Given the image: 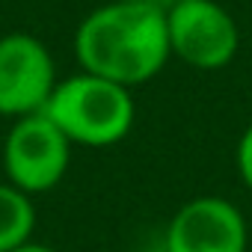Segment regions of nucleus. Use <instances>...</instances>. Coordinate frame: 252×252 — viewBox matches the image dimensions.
Listing matches in <instances>:
<instances>
[{
  "instance_id": "f257e3e1",
  "label": "nucleus",
  "mask_w": 252,
  "mask_h": 252,
  "mask_svg": "<svg viewBox=\"0 0 252 252\" xmlns=\"http://www.w3.org/2000/svg\"><path fill=\"white\" fill-rule=\"evenodd\" d=\"M169 57L163 3L107 0L74 30V60L80 71L116 80L128 89L158 77Z\"/></svg>"
},
{
  "instance_id": "f03ea898",
  "label": "nucleus",
  "mask_w": 252,
  "mask_h": 252,
  "mask_svg": "<svg viewBox=\"0 0 252 252\" xmlns=\"http://www.w3.org/2000/svg\"><path fill=\"white\" fill-rule=\"evenodd\" d=\"M42 113L68 137L71 146L86 149L122 143L137 122L134 89L89 71L60 80Z\"/></svg>"
},
{
  "instance_id": "7ed1b4c3",
  "label": "nucleus",
  "mask_w": 252,
  "mask_h": 252,
  "mask_svg": "<svg viewBox=\"0 0 252 252\" xmlns=\"http://www.w3.org/2000/svg\"><path fill=\"white\" fill-rule=\"evenodd\" d=\"M71 143L45 113L12 119L3 137V175L27 196H42L63 184L71 166Z\"/></svg>"
},
{
  "instance_id": "20e7f679",
  "label": "nucleus",
  "mask_w": 252,
  "mask_h": 252,
  "mask_svg": "<svg viewBox=\"0 0 252 252\" xmlns=\"http://www.w3.org/2000/svg\"><path fill=\"white\" fill-rule=\"evenodd\" d=\"M169 51L196 71H220L234 63L240 30L234 15L217 0H187L166 6Z\"/></svg>"
},
{
  "instance_id": "39448f33",
  "label": "nucleus",
  "mask_w": 252,
  "mask_h": 252,
  "mask_svg": "<svg viewBox=\"0 0 252 252\" xmlns=\"http://www.w3.org/2000/svg\"><path fill=\"white\" fill-rule=\"evenodd\" d=\"M57 83L54 57L39 36L21 30L0 36V116L21 119L42 113Z\"/></svg>"
},
{
  "instance_id": "423d86ee",
  "label": "nucleus",
  "mask_w": 252,
  "mask_h": 252,
  "mask_svg": "<svg viewBox=\"0 0 252 252\" xmlns=\"http://www.w3.org/2000/svg\"><path fill=\"white\" fill-rule=\"evenodd\" d=\"M249 228L237 205L222 196L184 202L163 234V252H246Z\"/></svg>"
},
{
  "instance_id": "0eeeda50",
  "label": "nucleus",
  "mask_w": 252,
  "mask_h": 252,
  "mask_svg": "<svg viewBox=\"0 0 252 252\" xmlns=\"http://www.w3.org/2000/svg\"><path fill=\"white\" fill-rule=\"evenodd\" d=\"M36 228V205L33 196L0 181V252H12L33 240Z\"/></svg>"
},
{
  "instance_id": "6e6552de",
  "label": "nucleus",
  "mask_w": 252,
  "mask_h": 252,
  "mask_svg": "<svg viewBox=\"0 0 252 252\" xmlns=\"http://www.w3.org/2000/svg\"><path fill=\"white\" fill-rule=\"evenodd\" d=\"M234 163H237V175H240L243 187L252 193V125H246V131H243L240 140H237Z\"/></svg>"
},
{
  "instance_id": "1a4fd4ad",
  "label": "nucleus",
  "mask_w": 252,
  "mask_h": 252,
  "mask_svg": "<svg viewBox=\"0 0 252 252\" xmlns=\"http://www.w3.org/2000/svg\"><path fill=\"white\" fill-rule=\"evenodd\" d=\"M12 252H60V249H54V246H48V243H36V240H27L24 246H18V249H12Z\"/></svg>"
},
{
  "instance_id": "9d476101",
  "label": "nucleus",
  "mask_w": 252,
  "mask_h": 252,
  "mask_svg": "<svg viewBox=\"0 0 252 252\" xmlns=\"http://www.w3.org/2000/svg\"><path fill=\"white\" fill-rule=\"evenodd\" d=\"M116 3H160V0H116Z\"/></svg>"
},
{
  "instance_id": "9b49d317",
  "label": "nucleus",
  "mask_w": 252,
  "mask_h": 252,
  "mask_svg": "<svg viewBox=\"0 0 252 252\" xmlns=\"http://www.w3.org/2000/svg\"><path fill=\"white\" fill-rule=\"evenodd\" d=\"M160 3H166V6H175V3H187V0H160Z\"/></svg>"
}]
</instances>
